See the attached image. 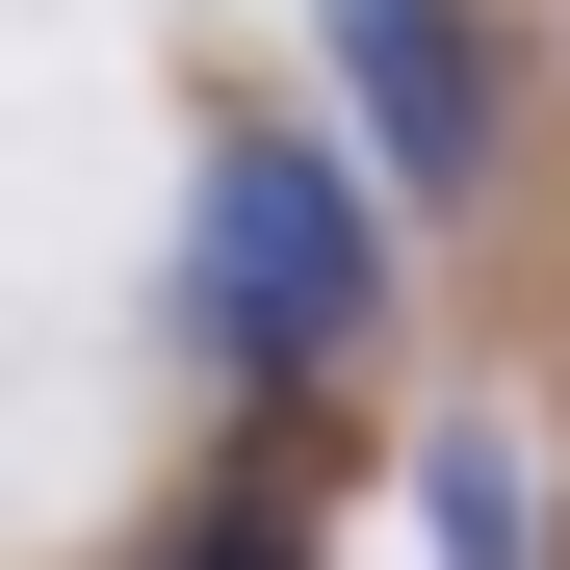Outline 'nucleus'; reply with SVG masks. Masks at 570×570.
Masks as SVG:
<instances>
[{
    "mask_svg": "<svg viewBox=\"0 0 570 570\" xmlns=\"http://www.w3.org/2000/svg\"><path fill=\"white\" fill-rule=\"evenodd\" d=\"M156 570H285V519H208V544H156Z\"/></svg>",
    "mask_w": 570,
    "mask_h": 570,
    "instance_id": "nucleus-4",
    "label": "nucleus"
},
{
    "mask_svg": "<svg viewBox=\"0 0 570 570\" xmlns=\"http://www.w3.org/2000/svg\"><path fill=\"white\" fill-rule=\"evenodd\" d=\"M312 52H337V105H363V156H390L415 208L493 181V27H466V0H312Z\"/></svg>",
    "mask_w": 570,
    "mask_h": 570,
    "instance_id": "nucleus-2",
    "label": "nucleus"
},
{
    "mask_svg": "<svg viewBox=\"0 0 570 570\" xmlns=\"http://www.w3.org/2000/svg\"><path fill=\"white\" fill-rule=\"evenodd\" d=\"M363 312H390V208L312 156V130H208V208H181V337L234 390H337Z\"/></svg>",
    "mask_w": 570,
    "mask_h": 570,
    "instance_id": "nucleus-1",
    "label": "nucleus"
},
{
    "mask_svg": "<svg viewBox=\"0 0 570 570\" xmlns=\"http://www.w3.org/2000/svg\"><path fill=\"white\" fill-rule=\"evenodd\" d=\"M415 493H441V570H544V466H519L493 415H466V441L415 466Z\"/></svg>",
    "mask_w": 570,
    "mask_h": 570,
    "instance_id": "nucleus-3",
    "label": "nucleus"
}]
</instances>
